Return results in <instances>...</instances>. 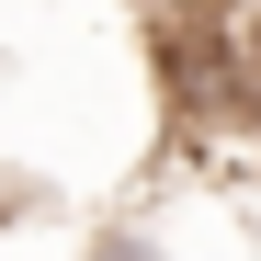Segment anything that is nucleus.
I'll return each instance as SVG.
<instances>
[{"mask_svg":"<svg viewBox=\"0 0 261 261\" xmlns=\"http://www.w3.org/2000/svg\"><path fill=\"white\" fill-rule=\"evenodd\" d=\"M125 12H148V0H125Z\"/></svg>","mask_w":261,"mask_h":261,"instance_id":"nucleus-3","label":"nucleus"},{"mask_svg":"<svg viewBox=\"0 0 261 261\" xmlns=\"http://www.w3.org/2000/svg\"><path fill=\"white\" fill-rule=\"evenodd\" d=\"M227 102L261 125V12H239V23H227Z\"/></svg>","mask_w":261,"mask_h":261,"instance_id":"nucleus-1","label":"nucleus"},{"mask_svg":"<svg viewBox=\"0 0 261 261\" xmlns=\"http://www.w3.org/2000/svg\"><path fill=\"white\" fill-rule=\"evenodd\" d=\"M91 261H170L148 227H91Z\"/></svg>","mask_w":261,"mask_h":261,"instance_id":"nucleus-2","label":"nucleus"}]
</instances>
